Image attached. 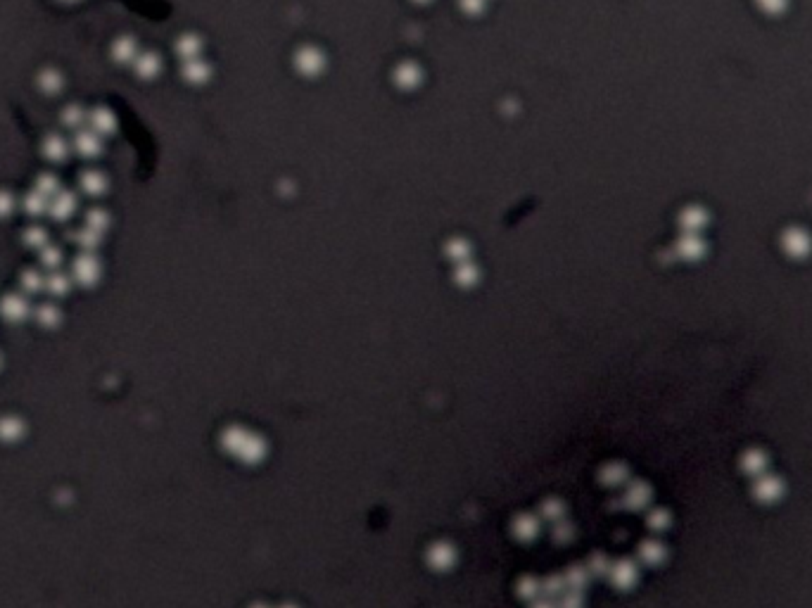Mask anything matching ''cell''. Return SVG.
I'll use <instances>...</instances> for the list:
<instances>
[{"mask_svg": "<svg viewBox=\"0 0 812 608\" xmlns=\"http://www.w3.org/2000/svg\"><path fill=\"white\" fill-rule=\"evenodd\" d=\"M70 150H72V145L60 134H50L46 141H43V145H41L43 157H46L48 162H55V164H58V162H65L67 157H70Z\"/></svg>", "mask_w": 812, "mask_h": 608, "instance_id": "cell-5", "label": "cell"}, {"mask_svg": "<svg viewBox=\"0 0 812 608\" xmlns=\"http://www.w3.org/2000/svg\"><path fill=\"white\" fill-rule=\"evenodd\" d=\"M24 240H27L29 247H43L48 240V233L41 226H31V228H27V233H24Z\"/></svg>", "mask_w": 812, "mask_h": 608, "instance_id": "cell-15", "label": "cell"}, {"mask_svg": "<svg viewBox=\"0 0 812 608\" xmlns=\"http://www.w3.org/2000/svg\"><path fill=\"white\" fill-rule=\"evenodd\" d=\"M77 276L84 280V283H91V280L98 276L96 259H93V257H81V259L77 261Z\"/></svg>", "mask_w": 812, "mask_h": 608, "instance_id": "cell-13", "label": "cell"}, {"mask_svg": "<svg viewBox=\"0 0 812 608\" xmlns=\"http://www.w3.org/2000/svg\"><path fill=\"white\" fill-rule=\"evenodd\" d=\"M79 186H81V190H84L86 195L100 198L105 190H107V179H105V174L98 172V169H89V172L81 174Z\"/></svg>", "mask_w": 812, "mask_h": 608, "instance_id": "cell-6", "label": "cell"}, {"mask_svg": "<svg viewBox=\"0 0 812 608\" xmlns=\"http://www.w3.org/2000/svg\"><path fill=\"white\" fill-rule=\"evenodd\" d=\"M15 207H17L15 195H10L8 190H0V219L10 216L12 212H15Z\"/></svg>", "mask_w": 812, "mask_h": 608, "instance_id": "cell-16", "label": "cell"}, {"mask_svg": "<svg viewBox=\"0 0 812 608\" xmlns=\"http://www.w3.org/2000/svg\"><path fill=\"white\" fill-rule=\"evenodd\" d=\"M117 115L107 108H93L89 112V129L96 131L98 136H107L117 131Z\"/></svg>", "mask_w": 812, "mask_h": 608, "instance_id": "cell-4", "label": "cell"}, {"mask_svg": "<svg viewBox=\"0 0 812 608\" xmlns=\"http://www.w3.org/2000/svg\"><path fill=\"white\" fill-rule=\"evenodd\" d=\"M36 84H39V89L43 93H48V96H55V93L62 91V74L55 72V69H46V72L39 74Z\"/></svg>", "mask_w": 812, "mask_h": 608, "instance_id": "cell-12", "label": "cell"}, {"mask_svg": "<svg viewBox=\"0 0 812 608\" xmlns=\"http://www.w3.org/2000/svg\"><path fill=\"white\" fill-rule=\"evenodd\" d=\"M22 207H24V212H27L29 216H41V214H46V212H48L50 198H46L43 193L36 190V188H31V190L22 200Z\"/></svg>", "mask_w": 812, "mask_h": 608, "instance_id": "cell-10", "label": "cell"}, {"mask_svg": "<svg viewBox=\"0 0 812 608\" xmlns=\"http://www.w3.org/2000/svg\"><path fill=\"white\" fill-rule=\"evenodd\" d=\"M62 3H77V0H62Z\"/></svg>", "mask_w": 812, "mask_h": 608, "instance_id": "cell-19", "label": "cell"}, {"mask_svg": "<svg viewBox=\"0 0 812 608\" xmlns=\"http://www.w3.org/2000/svg\"><path fill=\"white\" fill-rule=\"evenodd\" d=\"M72 150L79 155V157H86V160H96L100 153H103V136H98L93 129H79L77 134H74V141H72Z\"/></svg>", "mask_w": 812, "mask_h": 608, "instance_id": "cell-1", "label": "cell"}, {"mask_svg": "<svg viewBox=\"0 0 812 608\" xmlns=\"http://www.w3.org/2000/svg\"><path fill=\"white\" fill-rule=\"evenodd\" d=\"M112 58H114V62H119V65H131V62H136V58H138L136 41L129 39V36L117 39L114 46H112Z\"/></svg>", "mask_w": 812, "mask_h": 608, "instance_id": "cell-8", "label": "cell"}, {"mask_svg": "<svg viewBox=\"0 0 812 608\" xmlns=\"http://www.w3.org/2000/svg\"><path fill=\"white\" fill-rule=\"evenodd\" d=\"M43 261H46L48 266L58 264V261H60V250H48V252L43 254Z\"/></svg>", "mask_w": 812, "mask_h": 608, "instance_id": "cell-18", "label": "cell"}, {"mask_svg": "<svg viewBox=\"0 0 812 608\" xmlns=\"http://www.w3.org/2000/svg\"><path fill=\"white\" fill-rule=\"evenodd\" d=\"M133 67H136V74H138V77L152 79V77H157V74H159L162 62H159V58L155 53H143V55L136 58Z\"/></svg>", "mask_w": 812, "mask_h": 608, "instance_id": "cell-11", "label": "cell"}, {"mask_svg": "<svg viewBox=\"0 0 812 608\" xmlns=\"http://www.w3.org/2000/svg\"><path fill=\"white\" fill-rule=\"evenodd\" d=\"M74 212H77V195H74L72 190H60L58 195L50 200L48 214L58 219V221H67Z\"/></svg>", "mask_w": 812, "mask_h": 608, "instance_id": "cell-3", "label": "cell"}, {"mask_svg": "<svg viewBox=\"0 0 812 608\" xmlns=\"http://www.w3.org/2000/svg\"><path fill=\"white\" fill-rule=\"evenodd\" d=\"M767 468V454L763 449H748L746 454L741 456V471L746 475H763Z\"/></svg>", "mask_w": 812, "mask_h": 608, "instance_id": "cell-7", "label": "cell"}, {"mask_svg": "<svg viewBox=\"0 0 812 608\" xmlns=\"http://www.w3.org/2000/svg\"><path fill=\"white\" fill-rule=\"evenodd\" d=\"M60 122H62V127L79 131V129L89 127V112L81 108V105H67L60 115Z\"/></svg>", "mask_w": 812, "mask_h": 608, "instance_id": "cell-9", "label": "cell"}, {"mask_svg": "<svg viewBox=\"0 0 812 608\" xmlns=\"http://www.w3.org/2000/svg\"><path fill=\"white\" fill-rule=\"evenodd\" d=\"M195 48L197 46H195V41H192V39H183V41L178 43V53L181 55H195L197 53Z\"/></svg>", "mask_w": 812, "mask_h": 608, "instance_id": "cell-17", "label": "cell"}, {"mask_svg": "<svg viewBox=\"0 0 812 608\" xmlns=\"http://www.w3.org/2000/svg\"><path fill=\"white\" fill-rule=\"evenodd\" d=\"M110 219H107V212L103 209H91L89 214H86V226L93 231H98V233H103L105 228H107Z\"/></svg>", "mask_w": 812, "mask_h": 608, "instance_id": "cell-14", "label": "cell"}, {"mask_svg": "<svg viewBox=\"0 0 812 608\" xmlns=\"http://www.w3.org/2000/svg\"><path fill=\"white\" fill-rule=\"evenodd\" d=\"M753 494L755 499L765 501V504H772V501H779L784 494V480L777 478V475H758V480L753 482Z\"/></svg>", "mask_w": 812, "mask_h": 608, "instance_id": "cell-2", "label": "cell"}]
</instances>
